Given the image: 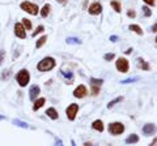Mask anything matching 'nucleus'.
<instances>
[{
  "label": "nucleus",
  "instance_id": "nucleus-32",
  "mask_svg": "<svg viewBox=\"0 0 157 146\" xmlns=\"http://www.w3.org/2000/svg\"><path fill=\"white\" fill-rule=\"evenodd\" d=\"M144 3L147 5H151V7H153V5L156 4V0H144Z\"/></svg>",
  "mask_w": 157,
  "mask_h": 146
},
{
  "label": "nucleus",
  "instance_id": "nucleus-14",
  "mask_svg": "<svg viewBox=\"0 0 157 146\" xmlns=\"http://www.w3.org/2000/svg\"><path fill=\"white\" fill-rule=\"evenodd\" d=\"M50 11H51V5H50V4H45L43 8L41 9V16H42L43 18H46L47 16H49Z\"/></svg>",
  "mask_w": 157,
  "mask_h": 146
},
{
  "label": "nucleus",
  "instance_id": "nucleus-36",
  "mask_svg": "<svg viewBox=\"0 0 157 146\" xmlns=\"http://www.w3.org/2000/svg\"><path fill=\"white\" fill-rule=\"evenodd\" d=\"M131 52H132V48H128V50H127V51H126V52H124V54L130 55V54H131Z\"/></svg>",
  "mask_w": 157,
  "mask_h": 146
},
{
  "label": "nucleus",
  "instance_id": "nucleus-24",
  "mask_svg": "<svg viewBox=\"0 0 157 146\" xmlns=\"http://www.w3.org/2000/svg\"><path fill=\"white\" fill-rule=\"evenodd\" d=\"M13 123H15V124H17L18 127H21V128H28V124H26V123H24V121H20V120H13Z\"/></svg>",
  "mask_w": 157,
  "mask_h": 146
},
{
  "label": "nucleus",
  "instance_id": "nucleus-12",
  "mask_svg": "<svg viewBox=\"0 0 157 146\" xmlns=\"http://www.w3.org/2000/svg\"><path fill=\"white\" fill-rule=\"evenodd\" d=\"M92 128H93L94 131L102 132L103 131V123H102V120H94V121L92 123Z\"/></svg>",
  "mask_w": 157,
  "mask_h": 146
},
{
  "label": "nucleus",
  "instance_id": "nucleus-19",
  "mask_svg": "<svg viewBox=\"0 0 157 146\" xmlns=\"http://www.w3.org/2000/svg\"><path fill=\"white\" fill-rule=\"evenodd\" d=\"M128 29H130L131 32H135L137 35H141L143 34V30H141V27H140L139 25H130V26H128Z\"/></svg>",
  "mask_w": 157,
  "mask_h": 146
},
{
  "label": "nucleus",
  "instance_id": "nucleus-22",
  "mask_svg": "<svg viewBox=\"0 0 157 146\" xmlns=\"http://www.w3.org/2000/svg\"><path fill=\"white\" fill-rule=\"evenodd\" d=\"M123 100V97H118V98H115V99H113L111 102H109V105H107V108H111V107H114V106L117 105L118 102H122Z\"/></svg>",
  "mask_w": 157,
  "mask_h": 146
},
{
  "label": "nucleus",
  "instance_id": "nucleus-1",
  "mask_svg": "<svg viewBox=\"0 0 157 146\" xmlns=\"http://www.w3.org/2000/svg\"><path fill=\"white\" fill-rule=\"evenodd\" d=\"M54 67H55V59L54 58H45L38 63L37 69L39 72H47V71H51Z\"/></svg>",
  "mask_w": 157,
  "mask_h": 146
},
{
  "label": "nucleus",
  "instance_id": "nucleus-5",
  "mask_svg": "<svg viewBox=\"0 0 157 146\" xmlns=\"http://www.w3.org/2000/svg\"><path fill=\"white\" fill-rule=\"evenodd\" d=\"M115 67H117V69H118L119 72L126 73V72H128L130 64H128V60H127V59H124V58H119V59L117 60V63H115Z\"/></svg>",
  "mask_w": 157,
  "mask_h": 146
},
{
  "label": "nucleus",
  "instance_id": "nucleus-15",
  "mask_svg": "<svg viewBox=\"0 0 157 146\" xmlns=\"http://www.w3.org/2000/svg\"><path fill=\"white\" fill-rule=\"evenodd\" d=\"M45 102H46V99H45V98H38V99L34 102V106H33V110H34V111H37V110H39V108L42 107V106L45 105Z\"/></svg>",
  "mask_w": 157,
  "mask_h": 146
},
{
  "label": "nucleus",
  "instance_id": "nucleus-31",
  "mask_svg": "<svg viewBox=\"0 0 157 146\" xmlns=\"http://www.w3.org/2000/svg\"><path fill=\"white\" fill-rule=\"evenodd\" d=\"M98 91H100V88H98V86H92V94H93V95H97Z\"/></svg>",
  "mask_w": 157,
  "mask_h": 146
},
{
  "label": "nucleus",
  "instance_id": "nucleus-29",
  "mask_svg": "<svg viewBox=\"0 0 157 146\" xmlns=\"http://www.w3.org/2000/svg\"><path fill=\"white\" fill-rule=\"evenodd\" d=\"M127 16L128 17H131V18H135L136 17V13H135V11H132V9H130L127 12Z\"/></svg>",
  "mask_w": 157,
  "mask_h": 146
},
{
  "label": "nucleus",
  "instance_id": "nucleus-33",
  "mask_svg": "<svg viewBox=\"0 0 157 146\" xmlns=\"http://www.w3.org/2000/svg\"><path fill=\"white\" fill-rule=\"evenodd\" d=\"M4 51L3 50H0V65H1V63H3V59H4Z\"/></svg>",
  "mask_w": 157,
  "mask_h": 146
},
{
  "label": "nucleus",
  "instance_id": "nucleus-34",
  "mask_svg": "<svg viewBox=\"0 0 157 146\" xmlns=\"http://www.w3.org/2000/svg\"><path fill=\"white\" fill-rule=\"evenodd\" d=\"M57 1H58V3H60V4H63V5H64V4H67V1H68V0H57Z\"/></svg>",
  "mask_w": 157,
  "mask_h": 146
},
{
  "label": "nucleus",
  "instance_id": "nucleus-37",
  "mask_svg": "<svg viewBox=\"0 0 157 146\" xmlns=\"http://www.w3.org/2000/svg\"><path fill=\"white\" fill-rule=\"evenodd\" d=\"M3 119H5V117L4 116H0V120H3Z\"/></svg>",
  "mask_w": 157,
  "mask_h": 146
},
{
  "label": "nucleus",
  "instance_id": "nucleus-2",
  "mask_svg": "<svg viewBox=\"0 0 157 146\" xmlns=\"http://www.w3.org/2000/svg\"><path fill=\"white\" fill-rule=\"evenodd\" d=\"M20 8H21L22 11H25V12L33 15V16H37L39 13L38 5L37 4H33V3H30V1H22L21 4H20Z\"/></svg>",
  "mask_w": 157,
  "mask_h": 146
},
{
  "label": "nucleus",
  "instance_id": "nucleus-23",
  "mask_svg": "<svg viewBox=\"0 0 157 146\" xmlns=\"http://www.w3.org/2000/svg\"><path fill=\"white\" fill-rule=\"evenodd\" d=\"M102 82H103V80H98V78H91L92 86H98V88H100V86L102 85Z\"/></svg>",
  "mask_w": 157,
  "mask_h": 146
},
{
  "label": "nucleus",
  "instance_id": "nucleus-18",
  "mask_svg": "<svg viewBox=\"0 0 157 146\" xmlns=\"http://www.w3.org/2000/svg\"><path fill=\"white\" fill-rule=\"evenodd\" d=\"M110 5L113 7V9L117 13H120V11H122V5H120L119 1H117V0H113V1L110 3Z\"/></svg>",
  "mask_w": 157,
  "mask_h": 146
},
{
  "label": "nucleus",
  "instance_id": "nucleus-17",
  "mask_svg": "<svg viewBox=\"0 0 157 146\" xmlns=\"http://www.w3.org/2000/svg\"><path fill=\"white\" fill-rule=\"evenodd\" d=\"M137 141H139V136L137 134H130L126 138V144H136Z\"/></svg>",
  "mask_w": 157,
  "mask_h": 146
},
{
  "label": "nucleus",
  "instance_id": "nucleus-30",
  "mask_svg": "<svg viewBox=\"0 0 157 146\" xmlns=\"http://www.w3.org/2000/svg\"><path fill=\"white\" fill-rule=\"evenodd\" d=\"M114 56H115L114 54H106L105 56H103V59H105V60H113Z\"/></svg>",
  "mask_w": 157,
  "mask_h": 146
},
{
  "label": "nucleus",
  "instance_id": "nucleus-16",
  "mask_svg": "<svg viewBox=\"0 0 157 146\" xmlns=\"http://www.w3.org/2000/svg\"><path fill=\"white\" fill-rule=\"evenodd\" d=\"M137 65H139V68H141V69H144V71H149V64L147 63V61H144L141 58H139L137 59Z\"/></svg>",
  "mask_w": 157,
  "mask_h": 146
},
{
  "label": "nucleus",
  "instance_id": "nucleus-3",
  "mask_svg": "<svg viewBox=\"0 0 157 146\" xmlns=\"http://www.w3.org/2000/svg\"><path fill=\"white\" fill-rule=\"evenodd\" d=\"M16 80H17L18 85L21 86V88L26 86L28 84H29V81H30V74H29V72H28L26 69H21V71L17 73V76H16Z\"/></svg>",
  "mask_w": 157,
  "mask_h": 146
},
{
  "label": "nucleus",
  "instance_id": "nucleus-20",
  "mask_svg": "<svg viewBox=\"0 0 157 146\" xmlns=\"http://www.w3.org/2000/svg\"><path fill=\"white\" fill-rule=\"evenodd\" d=\"M46 41H47V35H43V36H41V38L37 41V43H35V47L37 48H41L42 46H43L45 43H46Z\"/></svg>",
  "mask_w": 157,
  "mask_h": 146
},
{
  "label": "nucleus",
  "instance_id": "nucleus-25",
  "mask_svg": "<svg viewBox=\"0 0 157 146\" xmlns=\"http://www.w3.org/2000/svg\"><path fill=\"white\" fill-rule=\"evenodd\" d=\"M139 80V77H134V78H127V80H123L120 84H130V82H135Z\"/></svg>",
  "mask_w": 157,
  "mask_h": 146
},
{
  "label": "nucleus",
  "instance_id": "nucleus-26",
  "mask_svg": "<svg viewBox=\"0 0 157 146\" xmlns=\"http://www.w3.org/2000/svg\"><path fill=\"white\" fill-rule=\"evenodd\" d=\"M43 30H45V27L42 26V25H39V26L37 27V30H35V32L33 33V36H35V35H37V34H41V33L43 32Z\"/></svg>",
  "mask_w": 157,
  "mask_h": 146
},
{
  "label": "nucleus",
  "instance_id": "nucleus-10",
  "mask_svg": "<svg viewBox=\"0 0 157 146\" xmlns=\"http://www.w3.org/2000/svg\"><path fill=\"white\" fill-rule=\"evenodd\" d=\"M39 91H41V89H39V86H37V85L32 86V88H30V90H29V98H30V99H32V100H35V98L38 97Z\"/></svg>",
  "mask_w": 157,
  "mask_h": 146
},
{
  "label": "nucleus",
  "instance_id": "nucleus-21",
  "mask_svg": "<svg viewBox=\"0 0 157 146\" xmlns=\"http://www.w3.org/2000/svg\"><path fill=\"white\" fill-rule=\"evenodd\" d=\"M22 26L25 27V30H30L32 29V22L28 18H22Z\"/></svg>",
  "mask_w": 157,
  "mask_h": 146
},
{
  "label": "nucleus",
  "instance_id": "nucleus-4",
  "mask_svg": "<svg viewBox=\"0 0 157 146\" xmlns=\"http://www.w3.org/2000/svg\"><path fill=\"white\" fill-rule=\"evenodd\" d=\"M109 132H110L111 134H114V136H118V134H120V133L124 132V125L119 121L111 123V124L109 125Z\"/></svg>",
  "mask_w": 157,
  "mask_h": 146
},
{
  "label": "nucleus",
  "instance_id": "nucleus-11",
  "mask_svg": "<svg viewBox=\"0 0 157 146\" xmlns=\"http://www.w3.org/2000/svg\"><path fill=\"white\" fill-rule=\"evenodd\" d=\"M155 131H156L155 124H145L144 127H143V133H144L145 136H151L152 133H155Z\"/></svg>",
  "mask_w": 157,
  "mask_h": 146
},
{
  "label": "nucleus",
  "instance_id": "nucleus-8",
  "mask_svg": "<svg viewBox=\"0 0 157 146\" xmlns=\"http://www.w3.org/2000/svg\"><path fill=\"white\" fill-rule=\"evenodd\" d=\"M15 34H16V36H18V38H21V39L26 38V30L22 26V24L18 22V24L15 25Z\"/></svg>",
  "mask_w": 157,
  "mask_h": 146
},
{
  "label": "nucleus",
  "instance_id": "nucleus-6",
  "mask_svg": "<svg viewBox=\"0 0 157 146\" xmlns=\"http://www.w3.org/2000/svg\"><path fill=\"white\" fill-rule=\"evenodd\" d=\"M77 111H78V105L76 103H72V105H69L68 107L66 110V114H67V117H68L69 120H75V117H76L77 115Z\"/></svg>",
  "mask_w": 157,
  "mask_h": 146
},
{
  "label": "nucleus",
  "instance_id": "nucleus-13",
  "mask_svg": "<svg viewBox=\"0 0 157 146\" xmlns=\"http://www.w3.org/2000/svg\"><path fill=\"white\" fill-rule=\"evenodd\" d=\"M46 115L50 117V119H52V120H57L58 116H59V115H58V111H57L55 108H52V107H51V108H47Z\"/></svg>",
  "mask_w": 157,
  "mask_h": 146
},
{
  "label": "nucleus",
  "instance_id": "nucleus-27",
  "mask_svg": "<svg viewBox=\"0 0 157 146\" xmlns=\"http://www.w3.org/2000/svg\"><path fill=\"white\" fill-rule=\"evenodd\" d=\"M143 11H144V15L147 16V17H151V16H152V12H151V9L148 7H143Z\"/></svg>",
  "mask_w": 157,
  "mask_h": 146
},
{
  "label": "nucleus",
  "instance_id": "nucleus-28",
  "mask_svg": "<svg viewBox=\"0 0 157 146\" xmlns=\"http://www.w3.org/2000/svg\"><path fill=\"white\" fill-rule=\"evenodd\" d=\"M67 43H80V39H77V38H67Z\"/></svg>",
  "mask_w": 157,
  "mask_h": 146
},
{
  "label": "nucleus",
  "instance_id": "nucleus-7",
  "mask_svg": "<svg viewBox=\"0 0 157 146\" xmlns=\"http://www.w3.org/2000/svg\"><path fill=\"white\" fill-rule=\"evenodd\" d=\"M88 12H89V15H92V16H97V15H100L101 12H102V5L100 4V3H93V4H91L89 5V8H88Z\"/></svg>",
  "mask_w": 157,
  "mask_h": 146
},
{
  "label": "nucleus",
  "instance_id": "nucleus-35",
  "mask_svg": "<svg viewBox=\"0 0 157 146\" xmlns=\"http://www.w3.org/2000/svg\"><path fill=\"white\" fill-rule=\"evenodd\" d=\"M118 39V36H115V35H113V36H110V41H113V42H115Z\"/></svg>",
  "mask_w": 157,
  "mask_h": 146
},
{
  "label": "nucleus",
  "instance_id": "nucleus-9",
  "mask_svg": "<svg viewBox=\"0 0 157 146\" xmlns=\"http://www.w3.org/2000/svg\"><path fill=\"white\" fill-rule=\"evenodd\" d=\"M86 94H88V90H86V88L84 85H80L78 88L75 89V91H74L75 98H84Z\"/></svg>",
  "mask_w": 157,
  "mask_h": 146
}]
</instances>
